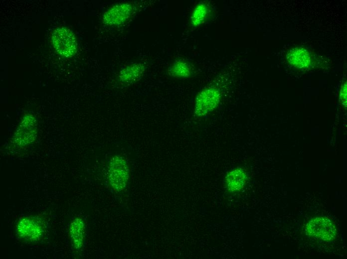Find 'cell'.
<instances>
[{
	"label": "cell",
	"instance_id": "obj_1",
	"mask_svg": "<svg viewBox=\"0 0 347 259\" xmlns=\"http://www.w3.org/2000/svg\"><path fill=\"white\" fill-rule=\"evenodd\" d=\"M108 175L112 188L117 192L123 190L129 178V168L126 159L119 155L113 157L109 163Z\"/></svg>",
	"mask_w": 347,
	"mask_h": 259
},
{
	"label": "cell",
	"instance_id": "obj_6",
	"mask_svg": "<svg viewBox=\"0 0 347 259\" xmlns=\"http://www.w3.org/2000/svg\"><path fill=\"white\" fill-rule=\"evenodd\" d=\"M134 9L133 5L129 2L117 4L105 12L103 16V22L109 26L121 25L131 17Z\"/></svg>",
	"mask_w": 347,
	"mask_h": 259
},
{
	"label": "cell",
	"instance_id": "obj_7",
	"mask_svg": "<svg viewBox=\"0 0 347 259\" xmlns=\"http://www.w3.org/2000/svg\"><path fill=\"white\" fill-rule=\"evenodd\" d=\"M42 223L38 218L24 217L21 219L17 225L18 234L26 241H37L43 233Z\"/></svg>",
	"mask_w": 347,
	"mask_h": 259
},
{
	"label": "cell",
	"instance_id": "obj_2",
	"mask_svg": "<svg viewBox=\"0 0 347 259\" xmlns=\"http://www.w3.org/2000/svg\"><path fill=\"white\" fill-rule=\"evenodd\" d=\"M221 96L219 89L215 87H208L202 90L195 98L194 115L202 117L214 111L220 103Z\"/></svg>",
	"mask_w": 347,
	"mask_h": 259
},
{
	"label": "cell",
	"instance_id": "obj_8",
	"mask_svg": "<svg viewBox=\"0 0 347 259\" xmlns=\"http://www.w3.org/2000/svg\"><path fill=\"white\" fill-rule=\"evenodd\" d=\"M248 178V174L244 169L234 168L228 172L225 176V188L230 193L238 192L243 188Z\"/></svg>",
	"mask_w": 347,
	"mask_h": 259
},
{
	"label": "cell",
	"instance_id": "obj_10",
	"mask_svg": "<svg viewBox=\"0 0 347 259\" xmlns=\"http://www.w3.org/2000/svg\"><path fill=\"white\" fill-rule=\"evenodd\" d=\"M288 61L292 65L301 69L308 67L311 62L309 52L304 48L296 47L287 54Z\"/></svg>",
	"mask_w": 347,
	"mask_h": 259
},
{
	"label": "cell",
	"instance_id": "obj_14",
	"mask_svg": "<svg viewBox=\"0 0 347 259\" xmlns=\"http://www.w3.org/2000/svg\"><path fill=\"white\" fill-rule=\"evenodd\" d=\"M340 100L344 106L347 105V82L345 81L342 85L340 94Z\"/></svg>",
	"mask_w": 347,
	"mask_h": 259
},
{
	"label": "cell",
	"instance_id": "obj_11",
	"mask_svg": "<svg viewBox=\"0 0 347 259\" xmlns=\"http://www.w3.org/2000/svg\"><path fill=\"white\" fill-rule=\"evenodd\" d=\"M84 224L82 219L76 218L72 221L69 227V233L73 246L77 250L83 245Z\"/></svg>",
	"mask_w": 347,
	"mask_h": 259
},
{
	"label": "cell",
	"instance_id": "obj_9",
	"mask_svg": "<svg viewBox=\"0 0 347 259\" xmlns=\"http://www.w3.org/2000/svg\"><path fill=\"white\" fill-rule=\"evenodd\" d=\"M145 68L141 63L129 64L122 69L119 74V81L122 84L130 85L139 81L144 74Z\"/></svg>",
	"mask_w": 347,
	"mask_h": 259
},
{
	"label": "cell",
	"instance_id": "obj_12",
	"mask_svg": "<svg viewBox=\"0 0 347 259\" xmlns=\"http://www.w3.org/2000/svg\"><path fill=\"white\" fill-rule=\"evenodd\" d=\"M192 73L191 65L182 59L174 62L168 69V73L170 76L177 78H189Z\"/></svg>",
	"mask_w": 347,
	"mask_h": 259
},
{
	"label": "cell",
	"instance_id": "obj_5",
	"mask_svg": "<svg viewBox=\"0 0 347 259\" xmlns=\"http://www.w3.org/2000/svg\"><path fill=\"white\" fill-rule=\"evenodd\" d=\"M37 124L31 115L24 116L13 135V141L17 145L24 146L33 142L37 136Z\"/></svg>",
	"mask_w": 347,
	"mask_h": 259
},
{
	"label": "cell",
	"instance_id": "obj_13",
	"mask_svg": "<svg viewBox=\"0 0 347 259\" xmlns=\"http://www.w3.org/2000/svg\"><path fill=\"white\" fill-rule=\"evenodd\" d=\"M209 8L205 2L199 3L193 9L190 16V23L193 26L197 27L202 24L208 17Z\"/></svg>",
	"mask_w": 347,
	"mask_h": 259
},
{
	"label": "cell",
	"instance_id": "obj_4",
	"mask_svg": "<svg viewBox=\"0 0 347 259\" xmlns=\"http://www.w3.org/2000/svg\"><path fill=\"white\" fill-rule=\"evenodd\" d=\"M306 229L310 236L324 241L334 240L337 235L334 224L326 217H317L312 219L307 224Z\"/></svg>",
	"mask_w": 347,
	"mask_h": 259
},
{
	"label": "cell",
	"instance_id": "obj_3",
	"mask_svg": "<svg viewBox=\"0 0 347 259\" xmlns=\"http://www.w3.org/2000/svg\"><path fill=\"white\" fill-rule=\"evenodd\" d=\"M52 42L56 52L64 57L74 56L77 48L73 32L66 27L56 28L52 34Z\"/></svg>",
	"mask_w": 347,
	"mask_h": 259
}]
</instances>
